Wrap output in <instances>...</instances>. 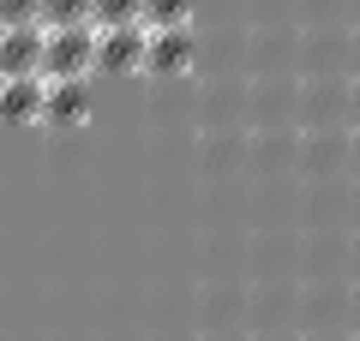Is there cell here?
I'll list each match as a JSON object with an SVG mask.
<instances>
[{"label":"cell","instance_id":"obj_1","mask_svg":"<svg viewBox=\"0 0 360 341\" xmlns=\"http://www.w3.org/2000/svg\"><path fill=\"white\" fill-rule=\"evenodd\" d=\"M42 72L49 78H90L96 72V25H49Z\"/></svg>","mask_w":360,"mask_h":341},{"label":"cell","instance_id":"obj_2","mask_svg":"<svg viewBox=\"0 0 360 341\" xmlns=\"http://www.w3.org/2000/svg\"><path fill=\"white\" fill-rule=\"evenodd\" d=\"M295 114H300V126H348V72L307 78L295 96Z\"/></svg>","mask_w":360,"mask_h":341},{"label":"cell","instance_id":"obj_3","mask_svg":"<svg viewBox=\"0 0 360 341\" xmlns=\"http://www.w3.org/2000/svg\"><path fill=\"white\" fill-rule=\"evenodd\" d=\"M295 168L307 180H330V174H348V126H307L295 150Z\"/></svg>","mask_w":360,"mask_h":341},{"label":"cell","instance_id":"obj_4","mask_svg":"<svg viewBox=\"0 0 360 341\" xmlns=\"http://www.w3.org/2000/svg\"><path fill=\"white\" fill-rule=\"evenodd\" d=\"M150 25H96V72H144Z\"/></svg>","mask_w":360,"mask_h":341},{"label":"cell","instance_id":"obj_5","mask_svg":"<svg viewBox=\"0 0 360 341\" xmlns=\"http://www.w3.org/2000/svg\"><path fill=\"white\" fill-rule=\"evenodd\" d=\"M307 78H324V72H348V25H307L295 42Z\"/></svg>","mask_w":360,"mask_h":341},{"label":"cell","instance_id":"obj_6","mask_svg":"<svg viewBox=\"0 0 360 341\" xmlns=\"http://www.w3.org/2000/svg\"><path fill=\"white\" fill-rule=\"evenodd\" d=\"M90 114V78H49L42 72V126L66 132Z\"/></svg>","mask_w":360,"mask_h":341},{"label":"cell","instance_id":"obj_7","mask_svg":"<svg viewBox=\"0 0 360 341\" xmlns=\"http://www.w3.org/2000/svg\"><path fill=\"white\" fill-rule=\"evenodd\" d=\"M42 48H49V25H0V78L42 72Z\"/></svg>","mask_w":360,"mask_h":341},{"label":"cell","instance_id":"obj_8","mask_svg":"<svg viewBox=\"0 0 360 341\" xmlns=\"http://www.w3.org/2000/svg\"><path fill=\"white\" fill-rule=\"evenodd\" d=\"M193 66V25H162L144 42V72L150 78H180Z\"/></svg>","mask_w":360,"mask_h":341},{"label":"cell","instance_id":"obj_9","mask_svg":"<svg viewBox=\"0 0 360 341\" xmlns=\"http://www.w3.org/2000/svg\"><path fill=\"white\" fill-rule=\"evenodd\" d=\"M42 120V72L0 78V126H30Z\"/></svg>","mask_w":360,"mask_h":341},{"label":"cell","instance_id":"obj_10","mask_svg":"<svg viewBox=\"0 0 360 341\" xmlns=\"http://www.w3.org/2000/svg\"><path fill=\"white\" fill-rule=\"evenodd\" d=\"M42 25H96V0H42Z\"/></svg>","mask_w":360,"mask_h":341},{"label":"cell","instance_id":"obj_11","mask_svg":"<svg viewBox=\"0 0 360 341\" xmlns=\"http://www.w3.org/2000/svg\"><path fill=\"white\" fill-rule=\"evenodd\" d=\"M288 36H295V30H283V25L258 30V36H252V66H258V60H264V66H283V60H288Z\"/></svg>","mask_w":360,"mask_h":341},{"label":"cell","instance_id":"obj_12","mask_svg":"<svg viewBox=\"0 0 360 341\" xmlns=\"http://www.w3.org/2000/svg\"><path fill=\"white\" fill-rule=\"evenodd\" d=\"M144 25L162 30V25H193V0H144Z\"/></svg>","mask_w":360,"mask_h":341},{"label":"cell","instance_id":"obj_13","mask_svg":"<svg viewBox=\"0 0 360 341\" xmlns=\"http://www.w3.org/2000/svg\"><path fill=\"white\" fill-rule=\"evenodd\" d=\"M96 25H144V0H96Z\"/></svg>","mask_w":360,"mask_h":341},{"label":"cell","instance_id":"obj_14","mask_svg":"<svg viewBox=\"0 0 360 341\" xmlns=\"http://www.w3.org/2000/svg\"><path fill=\"white\" fill-rule=\"evenodd\" d=\"M0 25H42V0H0Z\"/></svg>","mask_w":360,"mask_h":341},{"label":"cell","instance_id":"obj_15","mask_svg":"<svg viewBox=\"0 0 360 341\" xmlns=\"http://www.w3.org/2000/svg\"><path fill=\"white\" fill-rule=\"evenodd\" d=\"M348 78H360V25H348Z\"/></svg>","mask_w":360,"mask_h":341},{"label":"cell","instance_id":"obj_16","mask_svg":"<svg viewBox=\"0 0 360 341\" xmlns=\"http://www.w3.org/2000/svg\"><path fill=\"white\" fill-rule=\"evenodd\" d=\"M348 174L360 180V126H348Z\"/></svg>","mask_w":360,"mask_h":341},{"label":"cell","instance_id":"obj_17","mask_svg":"<svg viewBox=\"0 0 360 341\" xmlns=\"http://www.w3.org/2000/svg\"><path fill=\"white\" fill-rule=\"evenodd\" d=\"M348 126H360V78H348Z\"/></svg>","mask_w":360,"mask_h":341},{"label":"cell","instance_id":"obj_18","mask_svg":"<svg viewBox=\"0 0 360 341\" xmlns=\"http://www.w3.org/2000/svg\"><path fill=\"white\" fill-rule=\"evenodd\" d=\"M348 25H360V0H348Z\"/></svg>","mask_w":360,"mask_h":341}]
</instances>
